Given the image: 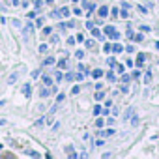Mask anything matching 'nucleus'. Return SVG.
<instances>
[{
    "mask_svg": "<svg viewBox=\"0 0 159 159\" xmlns=\"http://www.w3.org/2000/svg\"><path fill=\"white\" fill-rule=\"evenodd\" d=\"M131 125H133V127H135V125H139V116H137V114L131 118Z\"/></svg>",
    "mask_w": 159,
    "mask_h": 159,
    "instance_id": "obj_24",
    "label": "nucleus"
},
{
    "mask_svg": "<svg viewBox=\"0 0 159 159\" xmlns=\"http://www.w3.org/2000/svg\"><path fill=\"white\" fill-rule=\"evenodd\" d=\"M111 38H112V39H120V34H118V32H112Z\"/></svg>",
    "mask_w": 159,
    "mask_h": 159,
    "instance_id": "obj_38",
    "label": "nucleus"
},
{
    "mask_svg": "<svg viewBox=\"0 0 159 159\" xmlns=\"http://www.w3.org/2000/svg\"><path fill=\"white\" fill-rule=\"evenodd\" d=\"M45 4H49V6H51V4H54V0H45Z\"/></svg>",
    "mask_w": 159,
    "mask_h": 159,
    "instance_id": "obj_52",
    "label": "nucleus"
},
{
    "mask_svg": "<svg viewBox=\"0 0 159 159\" xmlns=\"http://www.w3.org/2000/svg\"><path fill=\"white\" fill-rule=\"evenodd\" d=\"M125 51H127V52H133V51H135V47H133V45H127V47H125Z\"/></svg>",
    "mask_w": 159,
    "mask_h": 159,
    "instance_id": "obj_47",
    "label": "nucleus"
},
{
    "mask_svg": "<svg viewBox=\"0 0 159 159\" xmlns=\"http://www.w3.org/2000/svg\"><path fill=\"white\" fill-rule=\"evenodd\" d=\"M51 32H52V28H51V26H45V28H43V38H45V36H51Z\"/></svg>",
    "mask_w": 159,
    "mask_h": 159,
    "instance_id": "obj_17",
    "label": "nucleus"
},
{
    "mask_svg": "<svg viewBox=\"0 0 159 159\" xmlns=\"http://www.w3.org/2000/svg\"><path fill=\"white\" fill-rule=\"evenodd\" d=\"M54 62H56V58H54V56H47V58H45V62H43V64H45V66H52V64H54Z\"/></svg>",
    "mask_w": 159,
    "mask_h": 159,
    "instance_id": "obj_4",
    "label": "nucleus"
},
{
    "mask_svg": "<svg viewBox=\"0 0 159 159\" xmlns=\"http://www.w3.org/2000/svg\"><path fill=\"white\" fill-rule=\"evenodd\" d=\"M13 26H17V28H19V26H21V21H17V19H13Z\"/></svg>",
    "mask_w": 159,
    "mask_h": 159,
    "instance_id": "obj_51",
    "label": "nucleus"
},
{
    "mask_svg": "<svg viewBox=\"0 0 159 159\" xmlns=\"http://www.w3.org/2000/svg\"><path fill=\"white\" fill-rule=\"evenodd\" d=\"M67 45H75V38H73V36L67 38Z\"/></svg>",
    "mask_w": 159,
    "mask_h": 159,
    "instance_id": "obj_34",
    "label": "nucleus"
},
{
    "mask_svg": "<svg viewBox=\"0 0 159 159\" xmlns=\"http://www.w3.org/2000/svg\"><path fill=\"white\" fill-rule=\"evenodd\" d=\"M103 98H105V94H103V92H98V94H96V99H98V101H101Z\"/></svg>",
    "mask_w": 159,
    "mask_h": 159,
    "instance_id": "obj_31",
    "label": "nucleus"
},
{
    "mask_svg": "<svg viewBox=\"0 0 159 159\" xmlns=\"http://www.w3.org/2000/svg\"><path fill=\"white\" fill-rule=\"evenodd\" d=\"M75 56H77V58H83V56H84V52H83V51H77V52H75Z\"/></svg>",
    "mask_w": 159,
    "mask_h": 159,
    "instance_id": "obj_41",
    "label": "nucleus"
},
{
    "mask_svg": "<svg viewBox=\"0 0 159 159\" xmlns=\"http://www.w3.org/2000/svg\"><path fill=\"white\" fill-rule=\"evenodd\" d=\"M112 51H114V52H116V54H118V52H122V51H124V47H122V45H118V43H116V45H112Z\"/></svg>",
    "mask_w": 159,
    "mask_h": 159,
    "instance_id": "obj_15",
    "label": "nucleus"
},
{
    "mask_svg": "<svg viewBox=\"0 0 159 159\" xmlns=\"http://www.w3.org/2000/svg\"><path fill=\"white\" fill-rule=\"evenodd\" d=\"M84 77H86V75H83V73H75V75H73V79H75V81H83Z\"/></svg>",
    "mask_w": 159,
    "mask_h": 159,
    "instance_id": "obj_16",
    "label": "nucleus"
},
{
    "mask_svg": "<svg viewBox=\"0 0 159 159\" xmlns=\"http://www.w3.org/2000/svg\"><path fill=\"white\" fill-rule=\"evenodd\" d=\"M114 67H116V71H118V73H120V75H122V73H124V66H122V64H118V66H114Z\"/></svg>",
    "mask_w": 159,
    "mask_h": 159,
    "instance_id": "obj_29",
    "label": "nucleus"
},
{
    "mask_svg": "<svg viewBox=\"0 0 159 159\" xmlns=\"http://www.w3.org/2000/svg\"><path fill=\"white\" fill-rule=\"evenodd\" d=\"M96 125H98V127H103V125H105V120H103V118H98V120H96Z\"/></svg>",
    "mask_w": 159,
    "mask_h": 159,
    "instance_id": "obj_25",
    "label": "nucleus"
},
{
    "mask_svg": "<svg viewBox=\"0 0 159 159\" xmlns=\"http://www.w3.org/2000/svg\"><path fill=\"white\" fill-rule=\"evenodd\" d=\"M43 84H45V86H51V84H52V79L47 77V75H43Z\"/></svg>",
    "mask_w": 159,
    "mask_h": 159,
    "instance_id": "obj_11",
    "label": "nucleus"
},
{
    "mask_svg": "<svg viewBox=\"0 0 159 159\" xmlns=\"http://www.w3.org/2000/svg\"><path fill=\"white\" fill-rule=\"evenodd\" d=\"M47 51H49V45H47V43L39 45V52H41V54H43V52H47Z\"/></svg>",
    "mask_w": 159,
    "mask_h": 159,
    "instance_id": "obj_18",
    "label": "nucleus"
},
{
    "mask_svg": "<svg viewBox=\"0 0 159 159\" xmlns=\"http://www.w3.org/2000/svg\"><path fill=\"white\" fill-rule=\"evenodd\" d=\"M54 79H56V83H62V81H64V73H62V71H56V73H54Z\"/></svg>",
    "mask_w": 159,
    "mask_h": 159,
    "instance_id": "obj_7",
    "label": "nucleus"
},
{
    "mask_svg": "<svg viewBox=\"0 0 159 159\" xmlns=\"http://www.w3.org/2000/svg\"><path fill=\"white\" fill-rule=\"evenodd\" d=\"M64 98H66V96H64V94H58V96H56V101H58V103H60V101H64Z\"/></svg>",
    "mask_w": 159,
    "mask_h": 159,
    "instance_id": "obj_40",
    "label": "nucleus"
},
{
    "mask_svg": "<svg viewBox=\"0 0 159 159\" xmlns=\"http://www.w3.org/2000/svg\"><path fill=\"white\" fill-rule=\"evenodd\" d=\"M4 124H6V120H4V118H0V125H4Z\"/></svg>",
    "mask_w": 159,
    "mask_h": 159,
    "instance_id": "obj_53",
    "label": "nucleus"
},
{
    "mask_svg": "<svg viewBox=\"0 0 159 159\" xmlns=\"http://www.w3.org/2000/svg\"><path fill=\"white\" fill-rule=\"evenodd\" d=\"M107 81H109V83H114V81H116V75H114L112 71H107Z\"/></svg>",
    "mask_w": 159,
    "mask_h": 159,
    "instance_id": "obj_6",
    "label": "nucleus"
},
{
    "mask_svg": "<svg viewBox=\"0 0 159 159\" xmlns=\"http://www.w3.org/2000/svg\"><path fill=\"white\" fill-rule=\"evenodd\" d=\"M36 15H38V13H36V11H30V13H28V15H26V17H28V19H34V17H36Z\"/></svg>",
    "mask_w": 159,
    "mask_h": 159,
    "instance_id": "obj_43",
    "label": "nucleus"
},
{
    "mask_svg": "<svg viewBox=\"0 0 159 159\" xmlns=\"http://www.w3.org/2000/svg\"><path fill=\"white\" fill-rule=\"evenodd\" d=\"M103 30H105V34H109V36H111V34L114 32V26H105Z\"/></svg>",
    "mask_w": 159,
    "mask_h": 159,
    "instance_id": "obj_22",
    "label": "nucleus"
},
{
    "mask_svg": "<svg viewBox=\"0 0 159 159\" xmlns=\"http://www.w3.org/2000/svg\"><path fill=\"white\" fill-rule=\"evenodd\" d=\"M150 81H152V71H148L146 77H144V83H150Z\"/></svg>",
    "mask_w": 159,
    "mask_h": 159,
    "instance_id": "obj_27",
    "label": "nucleus"
},
{
    "mask_svg": "<svg viewBox=\"0 0 159 159\" xmlns=\"http://www.w3.org/2000/svg\"><path fill=\"white\" fill-rule=\"evenodd\" d=\"M98 13H99V17H101V19H105V17L109 15V8H107V6H101V8L98 10Z\"/></svg>",
    "mask_w": 159,
    "mask_h": 159,
    "instance_id": "obj_1",
    "label": "nucleus"
},
{
    "mask_svg": "<svg viewBox=\"0 0 159 159\" xmlns=\"http://www.w3.org/2000/svg\"><path fill=\"white\" fill-rule=\"evenodd\" d=\"M120 90H122V94H127V92H129V88H127L125 84H122V88H120Z\"/></svg>",
    "mask_w": 159,
    "mask_h": 159,
    "instance_id": "obj_39",
    "label": "nucleus"
},
{
    "mask_svg": "<svg viewBox=\"0 0 159 159\" xmlns=\"http://www.w3.org/2000/svg\"><path fill=\"white\" fill-rule=\"evenodd\" d=\"M36 77H39V69H36V71H32V79H36Z\"/></svg>",
    "mask_w": 159,
    "mask_h": 159,
    "instance_id": "obj_49",
    "label": "nucleus"
},
{
    "mask_svg": "<svg viewBox=\"0 0 159 159\" xmlns=\"http://www.w3.org/2000/svg\"><path fill=\"white\" fill-rule=\"evenodd\" d=\"M25 155H28V157H39V153H38V152H34V150H26V152H25Z\"/></svg>",
    "mask_w": 159,
    "mask_h": 159,
    "instance_id": "obj_10",
    "label": "nucleus"
},
{
    "mask_svg": "<svg viewBox=\"0 0 159 159\" xmlns=\"http://www.w3.org/2000/svg\"><path fill=\"white\" fill-rule=\"evenodd\" d=\"M66 26H67V25H64V23H60V25H58V30H60V32H64V30H66Z\"/></svg>",
    "mask_w": 159,
    "mask_h": 159,
    "instance_id": "obj_36",
    "label": "nucleus"
},
{
    "mask_svg": "<svg viewBox=\"0 0 159 159\" xmlns=\"http://www.w3.org/2000/svg\"><path fill=\"white\" fill-rule=\"evenodd\" d=\"M129 79H131L129 75H122V81H124V83H129Z\"/></svg>",
    "mask_w": 159,
    "mask_h": 159,
    "instance_id": "obj_42",
    "label": "nucleus"
},
{
    "mask_svg": "<svg viewBox=\"0 0 159 159\" xmlns=\"http://www.w3.org/2000/svg\"><path fill=\"white\" fill-rule=\"evenodd\" d=\"M131 77H133V79H139V77H140V71H139V69H135V71L131 73Z\"/></svg>",
    "mask_w": 159,
    "mask_h": 159,
    "instance_id": "obj_30",
    "label": "nucleus"
},
{
    "mask_svg": "<svg viewBox=\"0 0 159 159\" xmlns=\"http://www.w3.org/2000/svg\"><path fill=\"white\" fill-rule=\"evenodd\" d=\"M0 150H2V144H0Z\"/></svg>",
    "mask_w": 159,
    "mask_h": 159,
    "instance_id": "obj_55",
    "label": "nucleus"
},
{
    "mask_svg": "<svg viewBox=\"0 0 159 159\" xmlns=\"http://www.w3.org/2000/svg\"><path fill=\"white\" fill-rule=\"evenodd\" d=\"M118 11H120L118 8H112V10H111V13H112V17H118Z\"/></svg>",
    "mask_w": 159,
    "mask_h": 159,
    "instance_id": "obj_33",
    "label": "nucleus"
},
{
    "mask_svg": "<svg viewBox=\"0 0 159 159\" xmlns=\"http://www.w3.org/2000/svg\"><path fill=\"white\" fill-rule=\"evenodd\" d=\"M118 15H120V17H122V19H129V17H131V15H129V11H127V10H122V11H118Z\"/></svg>",
    "mask_w": 159,
    "mask_h": 159,
    "instance_id": "obj_8",
    "label": "nucleus"
},
{
    "mask_svg": "<svg viewBox=\"0 0 159 159\" xmlns=\"http://www.w3.org/2000/svg\"><path fill=\"white\" fill-rule=\"evenodd\" d=\"M64 79H66V81H73V73H66Z\"/></svg>",
    "mask_w": 159,
    "mask_h": 159,
    "instance_id": "obj_32",
    "label": "nucleus"
},
{
    "mask_svg": "<svg viewBox=\"0 0 159 159\" xmlns=\"http://www.w3.org/2000/svg\"><path fill=\"white\" fill-rule=\"evenodd\" d=\"M15 81H17V73H11V77L8 79V83H10V84H13Z\"/></svg>",
    "mask_w": 159,
    "mask_h": 159,
    "instance_id": "obj_20",
    "label": "nucleus"
},
{
    "mask_svg": "<svg viewBox=\"0 0 159 159\" xmlns=\"http://www.w3.org/2000/svg\"><path fill=\"white\" fill-rule=\"evenodd\" d=\"M51 94H52V90H49V88H43V90L39 92V96H41V98H49Z\"/></svg>",
    "mask_w": 159,
    "mask_h": 159,
    "instance_id": "obj_5",
    "label": "nucleus"
},
{
    "mask_svg": "<svg viewBox=\"0 0 159 159\" xmlns=\"http://www.w3.org/2000/svg\"><path fill=\"white\" fill-rule=\"evenodd\" d=\"M114 60H116V58H114V56H111V58L107 60V62H109V66H112V67H114V66H116V62H114Z\"/></svg>",
    "mask_w": 159,
    "mask_h": 159,
    "instance_id": "obj_28",
    "label": "nucleus"
},
{
    "mask_svg": "<svg viewBox=\"0 0 159 159\" xmlns=\"http://www.w3.org/2000/svg\"><path fill=\"white\" fill-rule=\"evenodd\" d=\"M51 17H52V19H60V17H62V15H60V10H52V11H51Z\"/></svg>",
    "mask_w": 159,
    "mask_h": 159,
    "instance_id": "obj_13",
    "label": "nucleus"
},
{
    "mask_svg": "<svg viewBox=\"0 0 159 159\" xmlns=\"http://www.w3.org/2000/svg\"><path fill=\"white\" fill-rule=\"evenodd\" d=\"M131 112H133V109H129V111H127V112H125V114H124V118H125V120H127V118H129V116H131Z\"/></svg>",
    "mask_w": 159,
    "mask_h": 159,
    "instance_id": "obj_50",
    "label": "nucleus"
},
{
    "mask_svg": "<svg viewBox=\"0 0 159 159\" xmlns=\"http://www.w3.org/2000/svg\"><path fill=\"white\" fill-rule=\"evenodd\" d=\"M133 39H135V41H142V34H137V36H135Z\"/></svg>",
    "mask_w": 159,
    "mask_h": 159,
    "instance_id": "obj_45",
    "label": "nucleus"
},
{
    "mask_svg": "<svg viewBox=\"0 0 159 159\" xmlns=\"http://www.w3.org/2000/svg\"><path fill=\"white\" fill-rule=\"evenodd\" d=\"M58 66H60V67H66L67 64H66V60H58Z\"/></svg>",
    "mask_w": 159,
    "mask_h": 159,
    "instance_id": "obj_48",
    "label": "nucleus"
},
{
    "mask_svg": "<svg viewBox=\"0 0 159 159\" xmlns=\"http://www.w3.org/2000/svg\"><path fill=\"white\" fill-rule=\"evenodd\" d=\"M30 90H32V88H30V84H25V86H23V94H25L26 98H30Z\"/></svg>",
    "mask_w": 159,
    "mask_h": 159,
    "instance_id": "obj_9",
    "label": "nucleus"
},
{
    "mask_svg": "<svg viewBox=\"0 0 159 159\" xmlns=\"http://www.w3.org/2000/svg\"><path fill=\"white\" fill-rule=\"evenodd\" d=\"M103 51H105V52H111V51H112V45H111V43H105V45H103Z\"/></svg>",
    "mask_w": 159,
    "mask_h": 159,
    "instance_id": "obj_23",
    "label": "nucleus"
},
{
    "mask_svg": "<svg viewBox=\"0 0 159 159\" xmlns=\"http://www.w3.org/2000/svg\"><path fill=\"white\" fill-rule=\"evenodd\" d=\"M92 34H94L96 38H99V39L103 38V36H101V30H99V28H92Z\"/></svg>",
    "mask_w": 159,
    "mask_h": 159,
    "instance_id": "obj_14",
    "label": "nucleus"
},
{
    "mask_svg": "<svg viewBox=\"0 0 159 159\" xmlns=\"http://www.w3.org/2000/svg\"><path fill=\"white\" fill-rule=\"evenodd\" d=\"M79 92H81V86H77V84H75V86L71 88V94H73V96H77Z\"/></svg>",
    "mask_w": 159,
    "mask_h": 159,
    "instance_id": "obj_21",
    "label": "nucleus"
},
{
    "mask_svg": "<svg viewBox=\"0 0 159 159\" xmlns=\"http://www.w3.org/2000/svg\"><path fill=\"white\" fill-rule=\"evenodd\" d=\"M34 2V6L38 8V10H41V6H43V0H32Z\"/></svg>",
    "mask_w": 159,
    "mask_h": 159,
    "instance_id": "obj_19",
    "label": "nucleus"
},
{
    "mask_svg": "<svg viewBox=\"0 0 159 159\" xmlns=\"http://www.w3.org/2000/svg\"><path fill=\"white\" fill-rule=\"evenodd\" d=\"M92 45H94V39H86V47H88V49H90V47H92Z\"/></svg>",
    "mask_w": 159,
    "mask_h": 159,
    "instance_id": "obj_46",
    "label": "nucleus"
},
{
    "mask_svg": "<svg viewBox=\"0 0 159 159\" xmlns=\"http://www.w3.org/2000/svg\"><path fill=\"white\" fill-rule=\"evenodd\" d=\"M60 15H62V17H67V15H69V8H66V6L60 8Z\"/></svg>",
    "mask_w": 159,
    "mask_h": 159,
    "instance_id": "obj_12",
    "label": "nucleus"
},
{
    "mask_svg": "<svg viewBox=\"0 0 159 159\" xmlns=\"http://www.w3.org/2000/svg\"><path fill=\"white\" fill-rule=\"evenodd\" d=\"M86 28H88V30H92V28H94V23H92V21H88V23H86Z\"/></svg>",
    "mask_w": 159,
    "mask_h": 159,
    "instance_id": "obj_44",
    "label": "nucleus"
},
{
    "mask_svg": "<svg viewBox=\"0 0 159 159\" xmlns=\"http://www.w3.org/2000/svg\"><path fill=\"white\" fill-rule=\"evenodd\" d=\"M58 41H60V36H56V34L51 36V43H58Z\"/></svg>",
    "mask_w": 159,
    "mask_h": 159,
    "instance_id": "obj_26",
    "label": "nucleus"
},
{
    "mask_svg": "<svg viewBox=\"0 0 159 159\" xmlns=\"http://www.w3.org/2000/svg\"><path fill=\"white\" fill-rule=\"evenodd\" d=\"M155 47H157V49H159V41H155Z\"/></svg>",
    "mask_w": 159,
    "mask_h": 159,
    "instance_id": "obj_54",
    "label": "nucleus"
},
{
    "mask_svg": "<svg viewBox=\"0 0 159 159\" xmlns=\"http://www.w3.org/2000/svg\"><path fill=\"white\" fill-rule=\"evenodd\" d=\"M144 60H146V54H142V52H140V54H139V56H137V66H139V67H140V66H142V64H144Z\"/></svg>",
    "mask_w": 159,
    "mask_h": 159,
    "instance_id": "obj_3",
    "label": "nucleus"
},
{
    "mask_svg": "<svg viewBox=\"0 0 159 159\" xmlns=\"http://www.w3.org/2000/svg\"><path fill=\"white\" fill-rule=\"evenodd\" d=\"M140 30H142V32H150L152 28H150V26H146V25H142V26H140Z\"/></svg>",
    "mask_w": 159,
    "mask_h": 159,
    "instance_id": "obj_37",
    "label": "nucleus"
},
{
    "mask_svg": "<svg viewBox=\"0 0 159 159\" xmlns=\"http://www.w3.org/2000/svg\"><path fill=\"white\" fill-rule=\"evenodd\" d=\"M90 77H94V79H101V77H103V69H94V71L90 73Z\"/></svg>",
    "mask_w": 159,
    "mask_h": 159,
    "instance_id": "obj_2",
    "label": "nucleus"
},
{
    "mask_svg": "<svg viewBox=\"0 0 159 159\" xmlns=\"http://www.w3.org/2000/svg\"><path fill=\"white\" fill-rule=\"evenodd\" d=\"M99 112H101V105H96L94 107V114H99Z\"/></svg>",
    "mask_w": 159,
    "mask_h": 159,
    "instance_id": "obj_35",
    "label": "nucleus"
}]
</instances>
